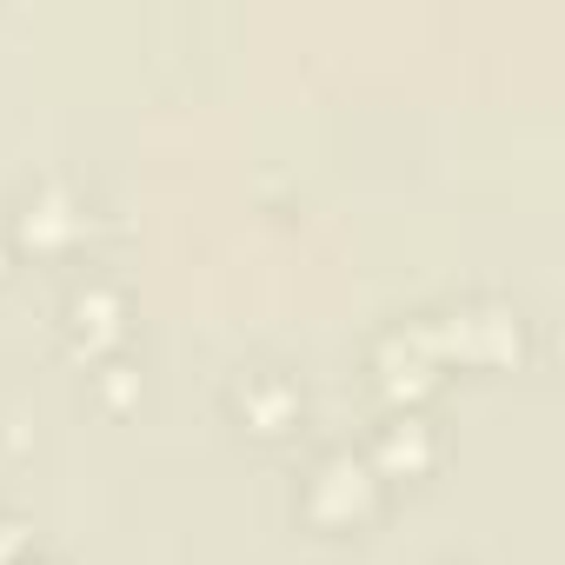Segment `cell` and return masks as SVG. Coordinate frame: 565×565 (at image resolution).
<instances>
[{"mask_svg": "<svg viewBox=\"0 0 565 565\" xmlns=\"http://www.w3.org/2000/svg\"><path fill=\"white\" fill-rule=\"evenodd\" d=\"M373 492H380L373 466L360 452H333V459H320V472L307 486V512L327 519V525H347V519H360L373 505Z\"/></svg>", "mask_w": 565, "mask_h": 565, "instance_id": "cell-1", "label": "cell"}, {"mask_svg": "<svg viewBox=\"0 0 565 565\" xmlns=\"http://www.w3.org/2000/svg\"><path fill=\"white\" fill-rule=\"evenodd\" d=\"M67 313H74V333H94V340H114L120 333V294L114 287H81Z\"/></svg>", "mask_w": 565, "mask_h": 565, "instance_id": "cell-3", "label": "cell"}, {"mask_svg": "<svg viewBox=\"0 0 565 565\" xmlns=\"http://www.w3.org/2000/svg\"><path fill=\"white\" fill-rule=\"evenodd\" d=\"M21 226H28L41 246H61L67 233H81V220H74V213H67V200H54V193H47V200H28Z\"/></svg>", "mask_w": 565, "mask_h": 565, "instance_id": "cell-4", "label": "cell"}, {"mask_svg": "<svg viewBox=\"0 0 565 565\" xmlns=\"http://www.w3.org/2000/svg\"><path fill=\"white\" fill-rule=\"evenodd\" d=\"M426 452H433L426 426H419V419H393V433H386V459H406V466H419Z\"/></svg>", "mask_w": 565, "mask_h": 565, "instance_id": "cell-5", "label": "cell"}, {"mask_svg": "<svg viewBox=\"0 0 565 565\" xmlns=\"http://www.w3.org/2000/svg\"><path fill=\"white\" fill-rule=\"evenodd\" d=\"M233 406L259 426V433H287L294 419H300V393L279 380L273 366H259V373H246L239 380V393H233Z\"/></svg>", "mask_w": 565, "mask_h": 565, "instance_id": "cell-2", "label": "cell"}]
</instances>
